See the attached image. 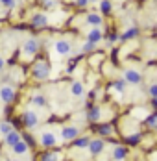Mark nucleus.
<instances>
[{
  "mask_svg": "<svg viewBox=\"0 0 157 161\" xmlns=\"http://www.w3.org/2000/svg\"><path fill=\"white\" fill-rule=\"evenodd\" d=\"M89 143H91V137H89V135H83V137L78 135V137L74 139V146H76V148H87Z\"/></svg>",
  "mask_w": 157,
  "mask_h": 161,
  "instance_id": "nucleus-24",
  "label": "nucleus"
},
{
  "mask_svg": "<svg viewBox=\"0 0 157 161\" xmlns=\"http://www.w3.org/2000/svg\"><path fill=\"white\" fill-rule=\"evenodd\" d=\"M98 8H100V13L102 15H109L113 11V2L111 0H100L98 2Z\"/></svg>",
  "mask_w": 157,
  "mask_h": 161,
  "instance_id": "nucleus-17",
  "label": "nucleus"
},
{
  "mask_svg": "<svg viewBox=\"0 0 157 161\" xmlns=\"http://www.w3.org/2000/svg\"><path fill=\"white\" fill-rule=\"evenodd\" d=\"M126 85H127V81H126L124 78H122V80H115V81H113V85H111V89H115L116 93H120V95H122V93L126 91Z\"/></svg>",
  "mask_w": 157,
  "mask_h": 161,
  "instance_id": "nucleus-25",
  "label": "nucleus"
},
{
  "mask_svg": "<svg viewBox=\"0 0 157 161\" xmlns=\"http://www.w3.org/2000/svg\"><path fill=\"white\" fill-rule=\"evenodd\" d=\"M111 158H113L115 161H124L126 158H127V148H126V146H115Z\"/></svg>",
  "mask_w": 157,
  "mask_h": 161,
  "instance_id": "nucleus-16",
  "label": "nucleus"
},
{
  "mask_svg": "<svg viewBox=\"0 0 157 161\" xmlns=\"http://www.w3.org/2000/svg\"><path fill=\"white\" fill-rule=\"evenodd\" d=\"M96 131H98V135H102V137H111V135H113V126H111V124H100V126L96 128Z\"/></svg>",
  "mask_w": 157,
  "mask_h": 161,
  "instance_id": "nucleus-21",
  "label": "nucleus"
},
{
  "mask_svg": "<svg viewBox=\"0 0 157 161\" xmlns=\"http://www.w3.org/2000/svg\"><path fill=\"white\" fill-rule=\"evenodd\" d=\"M94 50H96V43H93V41H85V43L81 45V52H83V54L94 52Z\"/></svg>",
  "mask_w": 157,
  "mask_h": 161,
  "instance_id": "nucleus-28",
  "label": "nucleus"
},
{
  "mask_svg": "<svg viewBox=\"0 0 157 161\" xmlns=\"http://www.w3.org/2000/svg\"><path fill=\"white\" fill-rule=\"evenodd\" d=\"M39 50H41V41L35 39V37H30V39H26V41L22 43V47H20V54H22V58L30 59V58H33V56L39 52Z\"/></svg>",
  "mask_w": 157,
  "mask_h": 161,
  "instance_id": "nucleus-2",
  "label": "nucleus"
},
{
  "mask_svg": "<svg viewBox=\"0 0 157 161\" xmlns=\"http://www.w3.org/2000/svg\"><path fill=\"white\" fill-rule=\"evenodd\" d=\"M142 139V133H139V131H135V133H131V135H126V145L129 146H135L139 145Z\"/></svg>",
  "mask_w": 157,
  "mask_h": 161,
  "instance_id": "nucleus-20",
  "label": "nucleus"
},
{
  "mask_svg": "<svg viewBox=\"0 0 157 161\" xmlns=\"http://www.w3.org/2000/svg\"><path fill=\"white\" fill-rule=\"evenodd\" d=\"M124 80L131 85H139L142 81V74L137 70V69H126L124 70Z\"/></svg>",
  "mask_w": 157,
  "mask_h": 161,
  "instance_id": "nucleus-8",
  "label": "nucleus"
},
{
  "mask_svg": "<svg viewBox=\"0 0 157 161\" xmlns=\"http://www.w3.org/2000/svg\"><path fill=\"white\" fill-rule=\"evenodd\" d=\"M20 139H22V135H20V133H19L17 130H13V131H9L8 135H4V143H6L8 146H11V148H13V146H15L17 143L20 141Z\"/></svg>",
  "mask_w": 157,
  "mask_h": 161,
  "instance_id": "nucleus-13",
  "label": "nucleus"
},
{
  "mask_svg": "<svg viewBox=\"0 0 157 161\" xmlns=\"http://www.w3.org/2000/svg\"><path fill=\"white\" fill-rule=\"evenodd\" d=\"M100 119H102V109H100V106L87 104V120L93 122V124H96Z\"/></svg>",
  "mask_w": 157,
  "mask_h": 161,
  "instance_id": "nucleus-9",
  "label": "nucleus"
},
{
  "mask_svg": "<svg viewBox=\"0 0 157 161\" xmlns=\"http://www.w3.org/2000/svg\"><path fill=\"white\" fill-rule=\"evenodd\" d=\"M74 6L76 8H87L89 6V0H74Z\"/></svg>",
  "mask_w": 157,
  "mask_h": 161,
  "instance_id": "nucleus-33",
  "label": "nucleus"
},
{
  "mask_svg": "<svg viewBox=\"0 0 157 161\" xmlns=\"http://www.w3.org/2000/svg\"><path fill=\"white\" fill-rule=\"evenodd\" d=\"M152 108L157 109V98H152Z\"/></svg>",
  "mask_w": 157,
  "mask_h": 161,
  "instance_id": "nucleus-37",
  "label": "nucleus"
},
{
  "mask_svg": "<svg viewBox=\"0 0 157 161\" xmlns=\"http://www.w3.org/2000/svg\"><path fill=\"white\" fill-rule=\"evenodd\" d=\"M15 97H17V91H15L13 85H8V83L0 85V100L4 104H13L15 102Z\"/></svg>",
  "mask_w": 157,
  "mask_h": 161,
  "instance_id": "nucleus-3",
  "label": "nucleus"
},
{
  "mask_svg": "<svg viewBox=\"0 0 157 161\" xmlns=\"http://www.w3.org/2000/svg\"><path fill=\"white\" fill-rule=\"evenodd\" d=\"M104 39V30H102V26H93L89 32H87V41H93V43H100Z\"/></svg>",
  "mask_w": 157,
  "mask_h": 161,
  "instance_id": "nucleus-11",
  "label": "nucleus"
},
{
  "mask_svg": "<svg viewBox=\"0 0 157 161\" xmlns=\"http://www.w3.org/2000/svg\"><path fill=\"white\" fill-rule=\"evenodd\" d=\"M144 124H146L150 130H157V113L148 115V117H146V120H144Z\"/></svg>",
  "mask_w": 157,
  "mask_h": 161,
  "instance_id": "nucleus-27",
  "label": "nucleus"
},
{
  "mask_svg": "<svg viewBox=\"0 0 157 161\" xmlns=\"http://www.w3.org/2000/svg\"><path fill=\"white\" fill-rule=\"evenodd\" d=\"M87 148H89V152L93 156H100L104 152V148H106V141L104 139H91V143H89Z\"/></svg>",
  "mask_w": 157,
  "mask_h": 161,
  "instance_id": "nucleus-10",
  "label": "nucleus"
},
{
  "mask_svg": "<svg viewBox=\"0 0 157 161\" xmlns=\"http://www.w3.org/2000/svg\"><path fill=\"white\" fill-rule=\"evenodd\" d=\"M22 141H26V145H28V146L35 143V141H33V139L30 137V133H24V137H22Z\"/></svg>",
  "mask_w": 157,
  "mask_h": 161,
  "instance_id": "nucleus-34",
  "label": "nucleus"
},
{
  "mask_svg": "<svg viewBox=\"0 0 157 161\" xmlns=\"http://www.w3.org/2000/svg\"><path fill=\"white\" fill-rule=\"evenodd\" d=\"M9 131H13L11 120H2V122H0V135H8Z\"/></svg>",
  "mask_w": 157,
  "mask_h": 161,
  "instance_id": "nucleus-26",
  "label": "nucleus"
},
{
  "mask_svg": "<svg viewBox=\"0 0 157 161\" xmlns=\"http://www.w3.org/2000/svg\"><path fill=\"white\" fill-rule=\"evenodd\" d=\"M41 161H61V154H59V152H54V150L45 152V154L41 156Z\"/></svg>",
  "mask_w": 157,
  "mask_h": 161,
  "instance_id": "nucleus-22",
  "label": "nucleus"
},
{
  "mask_svg": "<svg viewBox=\"0 0 157 161\" xmlns=\"http://www.w3.org/2000/svg\"><path fill=\"white\" fill-rule=\"evenodd\" d=\"M148 93H150L152 98H157V83H152V85L148 87Z\"/></svg>",
  "mask_w": 157,
  "mask_h": 161,
  "instance_id": "nucleus-32",
  "label": "nucleus"
},
{
  "mask_svg": "<svg viewBox=\"0 0 157 161\" xmlns=\"http://www.w3.org/2000/svg\"><path fill=\"white\" fill-rule=\"evenodd\" d=\"M20 120H22V126H24V128H28V130L39 126V115H37L35 111H31V109H28V111L22 113Z\"/></svg>",
  "mask_w": 157,
  "mask_h": 161,
  "instance_id": "nucleus-4",
  "label": "nucleus"
},
{
  "mask_svg": "<svg viewBox=\"0 0 157 161\" xmlns=\"http://www.w3.org/2000/svg\"><path fill=\"white\" fill-rule=\"evenodd\" d=\"M89 98H91V100H94V98H96V89H94V91H91V93H89Z\"/></svg>",
  "mask_w": 157,
  "mask_h": 161,
  "instance_id": "nucleus-36",
  "label": "nucleus"
},
{
  "mask_svg": "<svg viewBox=\"0 0 157 161\" xmlns=\"http://www.w3.org/2000/svg\"><path fill=\"white\" fill-rule=\"evenodd\" d=\"M31 76H33L35 80H39V81L48 80V78H50V63H48L46 59L35 61L33 67H31Z\"/></svg>",
  "mask_w": 157,
  "mask_h": 161,
  "instance_id": "nucleus-1",
  "label": "nucleus"
},
{
  "mask_svg": "<svg viewBox=\"0 0 157 161\" xmlns=\"http://www.w3.org/2000/svg\"><path fill=\"white\" fill-rule=\"evenodd\" d=\"M28 150H30V146L26 145V141H22V139L13 146V152H15L17 156H24V154H28Z\"/></svg>",
  "mask_w": 157,
  "mask_h": 161,
  "instance_id": "nucleus-18",
  "label": "nucleus"
},
{
  "mask_svg": "<svg viewBox=\"0 0 157 161\" xmlns=\"http://www.w3.org/2000/svg\"><path fill=\"white\" fill-rule=\"evenodd\" d=\"M39 145L45 146V148H54V146L57 145V137L52 131H43L39 135Z\"/></svg>",
  "mask_w": 157,
  "mask_h": 161,
  "instance_id": "nucleus-7",
  "label": "nucleus"
},
{
  "mask_svg": "<svg viewBox=\"0 0 157 161\" xmlns=\"http://www.w3.org/2000/svg\"><path fill=\"white\" fill-rule=\"evenodd\" d=\"M116 41H120V35H118L116 32H111L109 35L106 37V45H107V47H111V45L116 43Z\"/></svg>",
  "mask_w": 157,
  "mask_h": 161,
  "instance_id": "nucleus-29",
  "label": "nucleus"
},
{
  "mask_svg": "<svg viewBox=\"0 0 157 161\" xmlns=\"http://www.w3.org/2000/svg\"><path fill=\"white\" fill-rule=\"evenodd\" d=\"M70 93L74 95V97H81L83 93H85V87H83V83L81 81H72V85H70Z\"/></svg>",
  "mask_w": 157,
  "mask_h": 161,
  "instance_id": "nucleus-19",
  "label": "nucleus"
},
{
  "mask_svg": "<svg viewBox=\"0 0 157 161\" xmlns=\"http://www.w3.org/2000/svg\"><path fill=\"white\" fill-rule=\"evenodd\" d=\"M79 135V130L76 126H65L61 130V139L63 141H74Z\"/></svg>",
  "mask_w": 157,
  "mask_h": 161,
  "instance_id": "nucleus-12",
  "label": "nucleus"
},
{
  "mask_svg": "<svg viewBox=\"0 0 157 161\" xmlns=\"http://www.w3.org/2000/svg\"><path fill=\"white\" fill-rule=\"evenodd\" d=\"M31 106H35V108H45L46 106V98H45V95H33L31 97Z\"/></svg>",
  "mask_w": 157,
  "mask_h": 161,
  "instance_id": "nucleus-23",
  "label": "nucleus"
},
{
  "mask_svg": "<svg viewBox=\"0 0 157 161\" xmlns=\"http://www.w3.org/2000/svg\"><path fill=\"white\" fill-rule=\"evenodd\" d=\"M85 22L91 24V26H102L104 24V17L100 15V13H89V15L85 17Z\"/></svg>",
  "mask_w": 157,
  "mask_h": 161,
  "instance_id": "nucleus-15",
  "label": "nucleus"
},
{
  "mask_svg": "<svg viewBox=\"0 0 157 161\" xmlns=\"http://www.w3.org/2000/svg\"><path fill=\"white\" fill-rule=\"evenodd\" d=\"M48 22H50V20H48L46 13H33V15H31V28H35V30L46 28Z\"/></svg>",
  "mask_w": 157,
  "mask_h": 161,
  "instance_id": "nucleus-6",
  "label": "nucleus"
},
{
  "mask_svg": "<svg viewBox=\"0 0 157 161\" xmlns=\"http://www.w3.org/2000/svg\"><path fill=\"white\" fill-rule=\"evenodd\" d=\"M41 4H43V8H46V9H56V8L59 6V0H41Z\"/></svg>",
  "mask_w": 157,
  "mask_h": 161,
  "instance_id": "nucleus-30",
  "label": "nucleus"
},
{
  "mask_svg": "<svg viewBox=\"0 0 157 161\" xmlns=\"http://www.w3.org/2000/svg\"><path fill=\"white\" fill-rule=\"evenodd\" d=\"M139 28L137 26H129V28H126L124 33L120 35V41H129V39H135V37H139Z\"/></svg>",
  "mask_w": 157,
  "mask_h": 161,
  "instance_id": "nucleus-14",
  "label": "nucleus"
},
{
  "mask_svg": "<svg viewBox=\"0 0 157 161\" xmlns=\"http://www.w3.org/2000/svg\"><path fill=\"white\" fill-rule=\"evenodd\" d=\"M0 6L11 11V9H15L17 8V0H0Z\"/></svg>",
  "mask_w": 157,
  "mask_h": 161,
  "instance_id": "nucleus-31",
  "label": "nucleus"
},
{
  "mask_svg": "<svg viewBox=\"0 0 157 161\" xmlns=\"http://www.w3.org/2000/svg\"><path fill=\"white\" fill-rule=\"evenodd\" d=\"M54 50L59 54V56H70L72 54V43L67 41V39H59L54 43Z\"/></svg>",
  "mask_w": 157,
  "mask_h": 161,
  "instance_id": "nucleus-5",
  "label": "nucleus"
},
{
  "mask_svg": "<svg viewBox=\"0 0 157 161\" xmlns=\"http://www.w3.org/2000/svg\"><path fill=\"white\" fill-rule=\"evenodd\" d=\"M13 161H17V159H13Z\"/></svg>",
  "mask_w": 157,
  "mask_h": 161,
  "instance_id": "nucleus-39",
  "label": "nucleus"
},
{
  "mask_svg": "<svg viewBox=\"0 0 157 161\" xmlns=\"http://www.w3.org/2000/svg\"><path fill=\"white\" fill-rule=\"evenodd\" d=\"M100 0H89V4H98Z\"/></svg>",
  "mask_w": 157,
  "mask_h": 161,
  "instance_id": "nucleus-38",
  "label": "nucleus"
},
{
  "mask_svg": "<svg viewBox=\"0 0 157 161\" xmlns=\"http://www.w3.org/2000/svg\"><path fill=\"white\" fill-rule=\"evenodd\" d=\"M4 67H6V61H4V58H2V56H0V72H2V70H4Z\"/></svg>",
  "mask_w": 157,
  "mask_h": 161,
  "instance_id": "nucleus-35",
  "label": "nucleus"
}]
</instances>
